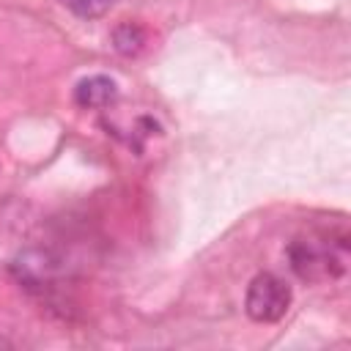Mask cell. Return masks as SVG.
I'll list each match as a JSON object with an SVG mask.
<instances>
[{"label":"cell","mask_w":351,"mask_h":351,"mask_svg":"<svg viewBox=\"0 0 351 351\" xmlns=\"http://www.w3.org/2000/svg\"><path fill=\"white\" fill-rule=\"evenodd\" d=\"M288 261H291V269L296 271V277H302L307 282L335 280L348 266V241H346V236H340V239L302 236V239L291 241Z\"/></svg>","instance_id":"1"},{"label":"cell","mask_w":351,"mask_h":351,"mask_svg":"<svg viewBox=\"0 0 351 351\" xmlns=\"http://www.w3.org/2000/svg\"><path fill=\"white\" fill-rule=\"evenodd\" d=\"M288 304H291V288L285 280H280L271 271H261L252 277L244 296V310L252 321L274 324L288 313Z\"/></svg>","instance_id":"2"},{"label":"cell","mask_w":351,"mask_h":351,"mask_svg":"<svg viewBox=\"0 0 351 351\" xmlns=\"http://www.w3.org/2000/svg\"><path fill=\"white\" fill-rule=\"evenodd\" d=\"M115 99H118V85H115V80H110L104 74H90V77L80 80L74 88V101L85 110L110 107Z\"/></svg>","instance_id":"3"},{"label":"cell","mask_w":351,"mask_h":351,"mask_svg":"<svg viewBox=\"0 0 351 351\" xmlns=\"http://www.w3.org/2000/svg\"><path fill=\"white\" fill-rule=\"evenodd\" d=\"M112 38H115V49H118V52H123V55H134V52H140L143 41H145V33H143L140 25L126 22V25H121V27L115 30Z\"/></svg>","instance_id":"4"},{"label":"cell","mask_w":351,"mask_h":351,"mask_svg":"<svg viewBox=\"0 0 351 351\" xmlns=\"http://www.w3.org/2000/svg\"><path fill=\"white\" fill-rule=\"evenodd\" d=\"M63 3L82 19H96L112 5V0H63Z\"/></svg>","instance_id":"5"}]
</instances>
